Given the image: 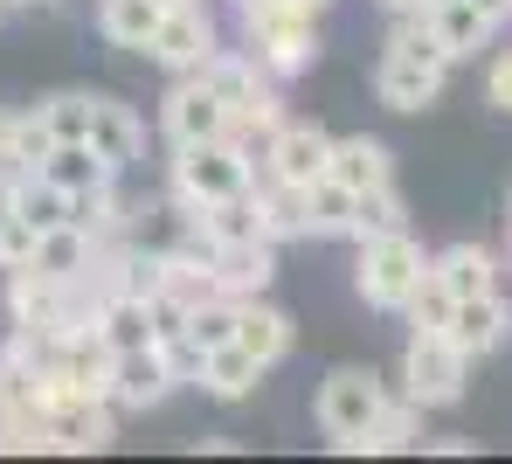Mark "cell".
Masks as SVG:
<instances>
[{
	"instance_id": "14",
	"label": "cell",
	"mask_w": 512,
	"mask_h": 464,
	"mask_svg": "<svg viewBox=\"0 0 512 464\" xmlns=\"http://www.w3.org/2000/svg\"><path fill=\"white\" fill-rule=\"evenodd\" d=\"M326 174H333L340 187H353V194H367V187H388V181H395V153H388L381 139L353 132V139H333Z\"/></svg>"
},
{
	"instance_id": "4",
	"label": "cell",
	"mask_w": 512,
	"mask_h": 464,
	"mask_svg": "<svg viewBox=\"0 0 512 464\" xmlns=\"http://www.w3.org/2000/svg\"><path fill=\"white\" fill-rule=\"evenodd\" d=\"M423 271H429L423 243H416L409 229H395V236L360 243V271H353V284H360V298H367L374 312H402L409 291L423 284Z\"/></svg>"
},
{
	"instance_id": "15",
	"label": "cell",
	"mask_w": 512,
	"mask_h": 464,
	"mask_svg": "<svg viewBox=\"0 0 512 464\" xmlns=\"http://www.w3.org/2000/svg\"><path fill=\"white\" fill-rule=\"evenodd\" d=\"M90 146L125 174L132 160H139V146H146V125H139V111L132 104H118V97H90Z\"/></svg>"
},
{
	"instance_id": "42",
	"label": "cell",
	"mask_w": 512,
	"mask_h": 464,
	"mask_svg": "<svg viewBox=\"0 0 512 464\" xmlns=\"http://www.w3.org/2000/svg\"><path fill=\"white\" fill-rule=\"evenodd\" d=\"M160 7H180V0H160Z\"/></svg>"
},
{
	"instance_id": "23",
	"label": "cell",
	"mask_w": 512,
	"mask_h": 464,
	"mask_svg": "<svg viewBox=\"0 0 512 464\" xmlns=\"http://www.w3.org/2000/svg\"><path fill=\"white\" fill-rule=\"evenodd\" d=\"M194 77H201V84H208V91L222 97V104H229V111H236V104H250V97L263 91V84H270V70H263V63H256L250 49H215V56H208V63H201V70H194Z\"/></svg>"
},
{
	"instance_id": "5",
	"label": "cell",
	"mask_w": 512,
	"mask_h": 464,
	"mask_svg": "<svg viewBox=\"0 0 512 464\" xmlns=\"http://www.w3.org/2000/svg\"><path fill=\"white\" fill-rule=\"evenodd\" d=\"M388 409V388H381V374L374 368H333L319 381V430L333 437V444H353V437H367V423Z\"/></svg>"
},
{
	"instance_id": "1",
	"label": "cell",
	"mask_w": 512,
	"mask_h": 464,
	"mask_svg": "<svg viewBox=\"0 0 512 464\" xmlns=\"http://www.w3.org/2000/svg\"><path fill=\"white\" fill-rule=\"evenodd\" d=\"M243 42L270 77H305L319 63V7H305V0H243Z\"/></svg>"
},
{
	"instance_id": "39",
	"label": "cell",
	"mask_w": 512,
	"mask_h": 464,
	"mask_svg": "<svg viewBox=\"0 0 512 464\" xmlns=\"http://www.w3.org/2000/svg\"><path fill=\"white\" fill-rule=\"evenodd\" d=\"M7 7H49V0H7Z\"/></svg>"
},
{
	"instance_id": "38",
	"label": "cell",
	"mask_w": 512,
	"mask_h": 464,
	"mask_svg": "<svg viewBox=\"0 0 512 464\" xmlns=\"http://www.w3.org/2000/svg\"><path fill=\"white\" fill-rule=\"evenodd\" d=\"M381 7H388V14H395V7H423V0H381Z\"/></svg>"
},
{
	"instance_id": "16",
	"label": "cell",
	"mask_w": 512,
	"mask_h": 464,
	"mask_svg": "<svg viewBox=\"0 0 512 464\" xmlns=\"http://www.w3.org/2000/svg\"><path fill=\"white\" fill-rule=\"evenodd\" d=\"M90 333L111 347V354H132V347H153V305L146 298H125V291H104Z\"/></svg>"
},
{
	"instance_id": "28",
	"label": "cell",
	"mask_w": 512,
	"mask_h": 464,
	"mask_svg": "<svg viewBox=\"0 0 512 464\" xmlns=\"http://www.w3.org/2000/svg\"><path fill=\"white\" fill-rule=\"evenodd\" d=\"M346 222H353V187L319 174L305 187V236H346Z\"/></svg>"
},
{
	"instance_id": "9",
	"label": "cell",
	"mask_w": 512,
	"mask_h": 464,
	"mask_svg": "<svg viewBox=\"0 0 512 464\" xmlns=\"http://www.w3.org/2000/svg\"><path fill=\"white\" fill-rule=\"evenodd\" d=\"M443 77H450V63L409 56V49H388L381 70H374V97H381L388 111H423V104L443 97Z\"/></svg>"
},
{
	"instance_id": "41",
	"label": "cell",
	"mask_w": 512,
	"mask_h": 464,
	"mask_svg": "<svg viewBox=\"0 0 512 464\" xmlns=\"http://www.w3.org/2000/svg\"><path fill=\"white\" fill-rule=\"evenodd\" d=\"M305 7H326V0H305Z\"/></svg>"
},
{
	"instance_id": "18",
	"label": "cell",
	"mask_w": 512,
	"mask_h": 464,
	"mask_svg": "<svg viewBox=\"0 0 512 464\" xmlns=\"http://www.w3.org/2000/svg\"><path fill=\"white\" fill-rule=\"evenodd\" d=\"M215 278L229 298H263L270 278H277V243L263 236V243H229V250H215Z\"/></svg>"
},
{
	"instance_id": "2",
	"label": "cell",
	"mask_w": 512,
	"mask_h": 464,
	"mask_svg": "<svg viewBox=\"0 0 512 464\" xmlns=\"http://www.w3.org/2000/svg\"><path fill=\"white\" fill-rule=\"evenodd\" d=\"M256 187V160L236 139H208V146H173V201L180 208H208L229 194Z\"/></svg>"
},
{
	"instance_id": "17",
	"label": "cell",
	"mask_w": 512,
	"mask_h": 464,
	"mask_svg": "<svg viewBox=\"0 0 512 464\" xmlns=\"http://www.w3.org/2000/svg\"><path fill=\"white\" fill-rule=\"evenodd\" d=\"M97 257H104V243L77 222H56V229L35 236V271H49V278H90Z\"/></svg>"
},
{
	"instance_id": "32",
	"label": "cell",
	"mask_w": 512,
	"mask_h": 464,
	"mask_svg": "<svg viewBox=\"0 0 512 464\" xmlns=\"http://www.w3.org/2000/svg\"><path fill=\"white\" fill-rule=\"evenodd\" d=\"M402 312H409V326H450L457 298H450V291L436 284V271H423V284L409 291V305H402Z\"/></svg>"
},
{
	"instance_id": "34",
	"label": "cell",
	"mask_w": 512,
	"mask_h": 464,
	"mask_svg": "<svg viewBox=\"0 0 512 464\" xmlns=\"http://www.w3.org/2000/svg\"><path fill=\"white\" fill-rule=\"evenodd\" d=\"M21 264H35V222L14 208L0 215V271H21Z\"/></svg>"
},
{
	"instance_id": "20",
	"label": "cell",
	"mask_w": 512,
	"mask_h": 464,
	"mask_svg": "<svg viewBox=\"0 0 512 464\" xmlns=\"http://www.w3.org/2000/svg\"><path fill=\"white\" fill-rule=\"evenodd\" d=\"M263 361L243 354L236 340H222V347H208V361H201V388L215 395V402H250L256 388H263Z\"/></svg>"
},
{
	"instance_id": "24",
	"label": "cell",
	"mask_w": 512,
	"mask_h": 464,
	"mask_svg": "<svg viewBox=\"0 0 512 464\" xmlns=\"http://www.w3.org/2000/svg\"><path fill=\"white\" fill-rule=\"evenodd\" d=\"M160 14H167L160 0H97V35H104L111 49H139V56H146Z\"/></svg>"
},
{
	"instance_id": "6",
	"label": "cell",
	"mask_w": 512,
	"mask_h": 464,
	"mask_svg": "<svg viewBox=\"0 0 512 464\" xmlns=\"http://www.w3.org/2000/svg\"><path fill=\"white\" fill-rule=\"evenodd\" d=\"M215 49H222V42H215L208 7H201V0H180V7L160 14V28H153V42H146V63L167 70V77H194Z\"/></svg>"
},
{
	"instance_id": "3",
	"label": "cell",
	"mask_w": 512,
	"mask_h": 464,
	"mask_svg": "<svg viewBox=\"0 0 512 464\" xmlns=\"http://www.w3.org/2000/svg\"><path fill=\"white\" fill-rule=\"evenodd\" d=\"M464 374H471V354L443 333V326H416L409 333V354H402V395L416 409H450L464 395Z\"/></svg>"
},
{
	"instance_id": "11",
	"label": "cell",
	"mask_w": 512,
	"mask_h": 464,
	"mask_svg": "<svg viewBox=\"0 0 512 464\" xmlns=\"http://www.w3.org/2000/svg\"><path fill=\"white\" fill-rule=\"evenodd\" d=\"M111 437H118V409L111 402H63V409L42 416V444L49 451H70V458L111 451Z\"/></svg>"
},
{
	"instance_id": "29",
	"label": "cell",
	"mask_w": 512,
	"mask_h": 464,
	"mask_svg": "<svg viewBox=\"0 0 512 464\" xmlns=\"http://www.w3.org/2000/svg\"><path fill=\"white\" fill-rule=\"evenodd\" d=\"M42 111V125H49V139L63 146V139H90V91H56L35 104Z\"/></svg>"
},
{
	"instance_id": "12",
	"label": "cell",
	"mask_w": 512,
	"mask_h": 464,
	"mask_svg": "<svg viewBox=\"0 0 512 464\" xmlns=\"http://www.w3.org/2000/svg\"><path fill=\"white\" fill-rule=\"evenodd\" d=\"M471 361H485V354H499L512 340V305L499 291H478V298H457V312H450V326H443Z\"/></svg>"
},
{
	"instance_id": "44",
	"label": "cell",
	"mask_w": 512,
	"mask_h": 464,
	"mask_svg": "<svg viewBox=\"0 0 512 464\" xmlns=\"http://www.w3.org/2000/svg\"><path fill=\"white\" fill-rule=\"evenodd\" d=\"M506 215H512V201H506Z\"/></svg>"
},
{
	"instance_id": "19",
	"label": "cell",
	"mask_w": 512,
	"mask_h": 464,
	"mask_svg": "<svg viewBox=\"0 0 512 464\" xmlns=\"http://www.w3.org/2000/svg\"><path fill=\"white\" fill-rule=\"evenodd\" d=\"M236 347L256 354L263 368H277L291 354V319L277 305H263V298H236Z\"/></svg>"
},
{
	"instance_id": "22",
	"label": "cell",
	"mask_w": 512,
	"mask_h": 464,
	"mask_svg": "<svg viewBox=\"0 0 512 464\" xmlns=\"http://www.w3.org/2000/svg\"><path fill=\"white\" fill-rule=\"evenodd\" d=\"M42 181H56L63 194H84V187H104V181H118V167L90 146V139H63V146H49V160L35 167Z\"/></svg>"
},
{
	"instance_id": "13",
	"label": "cell",
	"mask_w": 512,
	"mask_h": 464,
	"mask_svg": "<svg viewBox=\"0 0 512 464\" xmlns=\"http://www.w3.org/2000/svg\"><path fill=\"white\" fill-rule=\"evenodd\" d=\"M429 28H436V49H443L450 63L492 49V35H499V21H492L478 0H429Z\"/></svg>"
},
{
	"instance_id": "40",
	"label": "cell",
	"mask_w": 512,
	"mask_h": 464,
	"mask_svg": "<svg viewBox=\"0 0 512 464\" xmlns=\"http://www.w3.org/2000/svg\"><path fill=\"white\" fill-rule=\"evenodd\" d=\"M506 271H512V236H506Z\"/></svg>"
},
{
	"instance_id": "35",
	"label": "cell",
	"mask_w": 512,
	"mask_h": 464,
	"mask_svg": "<svg viewBox=\"0 0 512 464\" xmlns=\"http://www.w3.org/2000/svg\"><path fill=\"white\" fill-rule=\"evenodd\" d=\"M485 97H492L499 111H512V49L499 56V63H492V77H485Z\"/></svg>"
},
{
	"instance_id": "27",
	"label": "cell",
	"mask_w": 512,
	"mask_h": 464,
	"mask_svg": "<svg viewBox=\"0 0 512 464\" xmlns=\"http://www.w3.org/2000/svg\"><path fill=\"white\" fill-rule=\"evenodd\" d=\"M416 444V402L409 395H388V409L367 423V437H353L346 451H367V458H388V451H409Z\"/></svg>"
},
{
	"instance_id": "31",
	"label": "cell",
	"mask_w": 512,
	"mask_h": 464,
	"mask_svg": "<svg viewBox=\"0 0 512 464\" xmlns=\"http://www.w3.org/2000/svg\"><path fill=\"white\" fill-rule=\"evenodd\" d=\"M187 333H194L201 347H222V340H236V298L222 291V298L194 305V312H187Z\"/></svg>"
},
{
	"instance_id": "30",
	"label": "cell",
	"mask_w": 512,
	"mask_h": 464,
	"mask_svg": "<svg viewBox=\"0 0 512 464\" xmlns=\"http://www.w3.org/2000/svg\"><path fill=\"white\" fill-rule=\"evenodd\" d=\"M28 222H35V236L42 229H56V222H70V194L56 181H42V174H21V201H14Z\"/></svg>"
},
{
	"instance_id": "33",
	"label": "cell",
	"mask_w": 512,
	"mask_h": 464,
	"mask_svg": "<svg viewBox=\"0 0 512 464\" xmlns=\"http://www.w3.org/2000/svg\"><path fill=\"white\" fill-rule=\"evenodd\" d=\"M49 125H42V111H14V160H21V174H35L42 160H49Z\"/></svg>"
},
{
	"instance_id": "7",
	"label": "cell",
	"mask_w": 512,
	"mask_h": 464,
	"mask_svg": "<svg viewBox=\"0 0 512 464\" xmlns=\"http://www.w3.org/2000/svg\"><path fill=\"white\" fill-rule=\"evenodd\" d=\"M160 132H167V146H208V139H229V104L208 91L201 77H173L167 104H160Z\"/></svg>"
},
{
	"instance_id": "37",
	"label": "cell",
	"mask_w": 512,
	"mask_h": 464,
	"mask_svg": "<svg viewBox=\"0 0 512 464\" xmlns=\"http://www.w3.org/2000/svg\"><path fill=\"white\" fill-rule=\"evenodd\" d=\"M478 7H485L492 21H512V0H478Z\"/></svg>"
},
{
	"instance_id": "36",
	"label": "cell",
	"mask_w": 512,
	"mask_h": 464,
	"mask_svg": "<svg viewBox=\"0 0 512 464\" xmlns=\"http://www.w3.org/2000/svg\"><path fill=\"white\" fill-rule=\"evenodd\" d=\"M0 174H21V160H14V111H0Z\"/></svg>"
},
{
	"instance_id": "21",
	"label": "cell",
	"mask_w": 512,
	"mask_h": 464,
	"mask_svg": "<svg viewBox=\"0 0 512 464\" xmlns=\"http://www.w3.org/2000/svg\"><path fill=\"white\" fill-rule=\"evenodd\" d=\"M429 271H436V284H443L450 298H478V291H499V257H492L485 243H450L443 257H429Z\"/></svg>"
},
{
	"instance_id": "43",
	"label": "cell",
	"mask_w": 512,
	"mask_h": 464,
	"mask_svg": "<svg viewBox=\"0 0 512 464\" xmlns=\"http://www.w3.org/2000/svg\"><path fill=\"white\" fill-rule=\"evenodd\" d=\"M0 14H7V0H0Z\"/></svg>"
},
{
	"instance_id": "8",
	"label": "cell",
	"mask_w": 512,
	"mask_h": 464,
	"mask_svg": "<svg viewBox=\"0 0 512 464\" xmlns=\"http://www.w3.org/2000/svg\"><path fill=\"white\" fill-rule=\"evenodd\" d=\"M173 388V368L160 347H132V354H111V409L118 416H146V409H160Z\"/></svg>"
},
{
	"instance_id": "26",
	"label": "cell",
	"mask_w": 512,
	"mask_h": 464,
	"mask_svg": "<svg viewBox=\"0 0 512 464\" xmlns=\"http://www.w3.org/2000/svg\"><path fill=\"white\" fill-rule=\"evenodd\" d=\"M256 208H263V236H270V243H298V236H305V187L270 181V174H263Z\"/></svg>"
},
{
	"instance_id": "25",
	"label": "cell",
	"mask_w": 512,
	"mask_h": 464,
	"mask_svg": "<svg viewBox=\"0 0 512 464\" xmlns=\"http://www.w3.org/2000/svg\"><path fill=\"white\" fill-rule=\"evenodd\" d=\"M395 229H409V208H402L395 181L353 194V222H346V236H353V243H374V236H395Z\"/></svg>"
},
{
	"instance_id": "10",
	"label": "cell",
	"mask_w": 512,
	"mask_h": 464,
	"mask_svg": "<svg viewBox=\"0 0 512 464\" xmlns=\"http://www.w3.org/2000/svg\"><path fill=\"white\" fill-rule=\"evenodd\" d=\"M326 153H333V132L326 125H277V139L263 146V174L270 181H291V187H312L326 174Z\"/></svg>"
}]
</instances>
